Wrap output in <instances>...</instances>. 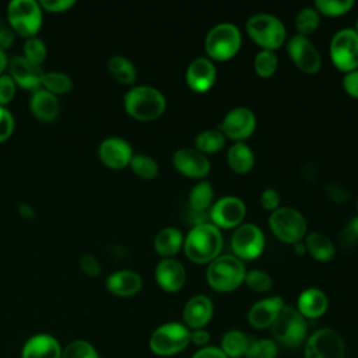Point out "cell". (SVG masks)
<instances>
[{"label":"cell","instance_id":"7a4b0ae2","mask_svg":"<svg viewBox=\"0 0 358 358\" xmlns=\"http://www.w3.org/2000/svg\"><path fill=\"white\" fill-rule=\"evenodd\" d=\"M126 112L137 120H154L159 117L166 106L164 94L150 85H137L129 90L123 98Z\"/></svg>","mask_w":358,"mask_h":358},{"label":"cell","instance_id":"d590c367","mask_svg":"<svg viewBox=\"0 0 358 358\" xmlns=\"http://www.w3.org/2000/svg\"><path fill=\"white\" fill-rule=\"evenodd\" d=\"M277 344L270 338H250L246 358H275L277 357Z\"/></svg>","mask_w":358,"mask_h":358},{"label":"cell","instance_id":"db71d44e","mask_svg":"<svg viewBox=\"0 0 358 358\" xmlns=\"http://www.w3.org/2000/svg\"><path fill=\"white\" fill-rule=\"evenodd\" d=\"M18 213L22 218L25 220H32L35 217V210L31 204H27V203H21L18 204Z\"/></svg>","mask_w":358,"mask_h":358},{"label":"cell","instance_id":"f907efd6","mask_svg":"<svg viewBox=\"0 0 358 358\" xmlns=\"http://www.w3.org/2000/svg\"><path fill=\"white\" fill-rule=\"evenodd\" d=\"M14 42V31L0 20V49L6 50Z\"/></svg>","mask_w":358,"mask_h":358},{"label":"cell","instance_id":"30bf717a","mask_svg":"<svg viewBox=\"0 0 358 358\" xmlns=\"http://www.w3.org/2000/svg\"><path fill=\"white\" fill-rule=\"evenodd\" d=\"M305 358H345L343 337L333 329H319L305 341Z\"/></svg>","mask_w":358,"mask_h":358},{"label":"cell","instance_id":"ac0fdd59","mask_svg":"<svg viewBox=\"0 0 358 358\" xmlns=\"http://www.w3.org/2000/svg\"><path fill=\"white\" fill-rule=\"evenodd\" d=\"M7 66L10 70V77L20 87L31 91L42 87L43 70L41 69V66L29 62L24 56H14Z\"/></svg>","mask_w":358,"mask_h":358},{"label":"cell","instance_id":"277c9868","mask_svg":"<svg viewBox=\"0 0 358 358\" xmlns=\"http://www.w3.org/2000/svg\"><path fill=\"white\" fill-rule=\"evenodd\" d=\"M190 344V330L178 322L158 326L148 341L150 350L159 357H171L183 351Z\"/></svg>","mask_w":358,"mask_h":358},{"label":"cell","instance_id":"4316f807","mask_svg":"<svg viewBox=\"0 0 358 358\" xmlns=\"http://www.w3.org/2000/svg\"><path fill=\"white\" fill-rule=\"evenodd\" d=\"M183 246V235L178 228L168 227L161 229L154 239V249L164 257H171Z\"/></svg>","mask_w":358,"mask_h":358},{"label":"cell","instance_id":"603a6c76","mask_svg":"<svg viewBox=\"0 0 358 358\" xmlns=\"http://www.w3.org/2000/svg\"><path fill=\"white\" fill-rule=\"evenodd\" d=\"M282 306L284 301L281 296H270L266 299H260L250 306L248 312V322L255 329L271 327Z\"/></svg>","mask_w":358,"mask_h":358},{"label":"cell","instance_id":"4fadbf2b","mask_svg":"<svg viewBox=\"0 0 358 358\" xmlns=\"http://www.w3.org/2000/svg\"><path fill=\"white\" fill-rule=\"evenodd\" d=\"M255 113L249 108L236 106L227 112L220 124V131L232 140L242 141L255 131Z\"/></svg>","mask_w":358,"mask_h":358},{"label":"cell","instance_id":"f1b7e54d","mask_svg":"<svg viewBox=\"0 0 358 358\" xmlns=\"http://www.w3.org/2000/svg\"><path fill=\"white\" fill-rule=\"evenodd\" d=\"M305 248L310 256L319 262H327L334 256V245L331 239L322 232H310L306 236Z\"/></svg>","mask_w":358,"mask_h":358},{"label":"cell","instance_id":"8fae6325","mask_svg":"<svg viewBox=\"0 0 358 358\" xmlns=\"http://www.w3.org/2000/svg\"><path fill=\"white\" fill-rule=\"evenodd\" d=\"M330 57L341 71H352L358 67V34L352 28H343L334 34L330 42Z\"/></svg>","mask_w":358,"mask_h":358},{"label":"cell","instance_id":"9f6ffc18","mask_svg":"<svg viewBox=\"0 0 358 358\" xmlns=\"http://www.w3.org/2000/svg\"><path fill=\"white\" fill-rule=\"evenodd\" d=\"M294 249H295V252H296V253H299V255H302V253L306 250L305 245H302V243H299V242H298V243H295V248H294Z\"/></svg>","mask_w":358,"mask_h":358},{"label":"cell","instance_id":"836d02e7","mask_svg":"<svg viewBox=\"0 0 358 358\" xmlns=\"http://www.w3.org/2000/svg\"><path fill=\"white\" fill-rule=\"evenodd\" d=\"M42 88L52 92L53 95L67 94L73 88V81L67 74L62 71H49V73H43Z\"/></svg>","mask_w":358,"mask_h":358},{"label":"cell","instance_id":"9c48e42d","mask_svg":"<svg viewBox=\"0 0 358 358\" xmlns=\"http://www.w3.org/2000/svg\"><path fill=\"white\" fill-rule=\"evenodd\" d=\"M271 232L282 242L298 243L306 234V220L292 207H278L268 217Z\"/></svg>","mask_w":358,"mask_h":358},{"label":"cell","instance_id":"bcb514c9","mask_svg":"<svg viewBox=\"0 0 358 358\" xmlns=\"http://www.w3.org/2000/svg\"><path fill=\"white\" fill-rule=\"evenodd\" d=\"M76 4L74 0H41L39 6L49 13H63Z\"/></svg>","mask_w":358,"mask_h":358},{"label":"cell","instance_id":"ee69618b","mask_svg":"<svg viewBox=\"0 0 358 358\" xmlns=\"http://www.w3.org/2000/svg\"><path fill=\"white\" fill-rule=\"evenodd\" d=\"M15 85L17 84L10 76L7 74L0 76V106H4L13 101L15 95Z\"/></svg>","mask_w":358,"mask_h":358},{"label":"cell","instance_id":"1f68e13d","mask_svg":"<svg viewBox=\"0 0 358 358\" xmlns=\"http://www.w3.org/2000/svg\"><path fill=\"white\" fill-rule=\"evenodd\" d=\"M214 197L213 186L208 180H200L197 182L190 193H189V203L192 210L194 211H204L210 207Z\"/></svg>","mask_w":358,"mask_h":358},{"label":"cell","instance_id":"11a10c76","mask_svg":"<svg viewBox=\"0 0 358 358\" xmlns=\"http://www.w3.org/2000/svg\"><path fill=\"white\" fill-rule=\"evenodd\" d=\"M7 64H8V60H7V56H6V52L4 50H1L0 49V76L3 74V71H4V69L7 67Z\"/></svg>","mask_w":358,"mask_h":358},{"label":"cell","instance_id":"f35d334b","mask_svg":"<svg viewBox=\"0 0 358 358\" xmlns=\"http://www.w3.org/2000/svg\"><path fill=\"white\" fill-rule=\"evenodd\" d=\"M278 67V57L273 50L262 49L255 57V70L256 73L263 77H271Z\"/></svg>","mask_w":358,"mask_h":358},{"label":"cell","instance_id":"8992f818","mask_svg":"<svg viewBox=\"0 0 358 358\" xmlns=\"http://www.w3.org/2000/svg\"><path fill=\"white\" fill-rule=\"evenodd\" d=\"M241 42L242 36L236 25L231 22H221L208 31L204 39V49L211 59L224 62L236 55L241 48Z\"/></svg>","mask_w":358,"mask_h":358},{"label":"cell","instance_id":"5b68a950","mask_svg":"<svg viewBox=\"0 0 358 358\" xmlns=\"http://www.w3.org/2000/svg\"><path fill=\"white\" fill-rule=\"evenodd\" d=\"M246 31L259 46L273 52L284 43L287 36L284 24L277 17L266 13L249 17L246 21Z\"/></svg>","mask_w":358,"mask_h":358},{"label":"cell","instance_id":"7bdbcfd3","mask_svg":"<svg viewBox=\"0 0 358 358\" xmlns=\"http://www.w3.org/2000/svg\"><path fill=\"white\" fill-rule=\"evenodd\" d=\"M78 266L81 271L90 277H96L101 273V263L99 260L91 255V253H84L78 259Z\"/></svg>","mask_w":358,"mask_h":358},{"label":"cell","instance_id":"ab89813d","mask_svg":"<svg viewBox=\"0 0 358 358\" xmlns=\"http://www.w3.org/2000/svg\"><path fill=\"white\" fill-rule=\"evenodd\" d=\"M315 7L317 13L324 15L337 17L348 13L354 7L352 0H316Z\"/></svg>","mask_w":358,"mask_h":358},{"label":"cell","instance_id":"d4e9b609","mask_svg":"<svg viewBox=\"0 0 358 358\" xmlns=\"http://www.w3.org/2000/svg\"><path fill=\"white\" fill-rule=\"evenodd\" d=\"M29 108L32 115L45 123L53 122L59 112H60V105L57 101V96L53 95L52 92L46 91L45 88H38L32 91L31 99H29Z\"/></svg>","mask_w":358,"mask_h":358},{"label":"cell","instance_id":"74e56055","mask_svg":"<svg viewBox=\"0 0 358 358\" xmlns=\"http://www.w3.org/2000/svg\"><path fill=\"white\" fill-rule=\"evenodd\" d=\"M319 22H320L319 13L316 11V8H312V7L302 8L295 17V27L299 31V35H303V36L316 31V28L319 27Z\"/></svg>","mask_w":358,"mask_h":358},{"label":"cell","instance_id":"d6986e66","mask_svg":"<svg viewBox=\"0 0 358 358\" xmlns=\"http://www.w3.org/2000/svg\"><path fill=\"white\" fill-rule=\"evenodd\" d=\"M155 280L164 291L176 292L186 282L185 267L176 259H162L155 267Z\"/></svg>","mask_w":358,"mask_h":358},{"label":"cell","instance_id":"680465c9","mask_svg":"<svg viewBox=\"0 0 358 358\" xmlns=\"http://www.w3.org/2000/svg\"><path fill=\"white\" fill-rule=\"evenodd\" d=\"M357 208H358V199H357Z\"/></svg>","mask_w":358,"mask_h":358},{"label":"cell","instance_id":"816d5d0a","mask_svg":"<svg viewBox=\"0 0 358 358\" xmlns=\"http://www.w3.org/2000/svg\"><path fill=\"white\" fill-rule=\"evenodd\" d=\"M210 341V333L204 329H197V330H192L190 331V343H193L194 345L199 347H206Z\"/></svg>","mask_w":358,"mask_h":358},{"label":"cell","instance_id":"2e32d148","mask_svg":"<svg viewBox=\"0 0 358 358\" xmlns=\"http://www.w3.org/2000/svg\"><path fill=\"white\" fill-rule=\"evenodd\" d=\"M172 162L178 172L189 178H204L210 172L208 158L196 148H179L173 154Z\"/></svg>","mask_w":358,"mask_h":358},{"label":"cell","instance_id":"52a82bcc","mask_svg":"<svg viewBox=\"0 0 358 358\" xmlns=\"http://www.w3.org/2000/svg\"><path fill=\"white\" fill-rule=\"evenodd\" d=\"M10 28L25 38H32L42 27V7L34 0H13L7 4Z\"/></svg>","mask_w":358,"mask_h":358},{"label":"cell","instance_id":"e575fe53","mask_svg":"<svg viewBox=\"0 0 358 358\" xmlns=\"http://www.w3.org/2000/svg\"><path fill=\"white\" fill-rule=\"evenodd\" d=\"M129 165H130L131 171L141 179L150 180V179H154L158 175L157 162L145 154H134L131 157Z\"/></svg>","mask_w":358,"mask_h":358},{"label":"cell","instance_id":"681fc988","mask_svg":"<svg viewBox=\"0 0 358 358\" xmlns=\"http://www.w3.org/2000/svg\"><path fill=\"white\" fill-rule=\"evenodd\" d=\"M192 358H228L221 348L218 347H213V345H206L203 348H200L199 351H196Z\"/></svg>","mask_w":358,"mask_h":358},{"label":"cell","instance_id":"6da1fadb","mask_svg":"<svg viewBox=\"0 0 358 358\" xmlns=\"http://www.w3.org/2000/svg\"><path fill=\"white\" fill-rule=\"evenodd\" d=\"M222 248V235L213 224H197L185 238L183 249L189 260L203 264L211 263L220 256Z\"/></svg>","mask_w":358,"mask_h":358},{"label":"cell","instance_id":"cb8c5ba5","mask_svg":"<svg viewBox=\"0 0 358 358\" xmlns=\"http://www.w3.org/2000/svg\"><path fill=\"white\" fill-rule=\"evenodd\" d=\"M143 285V280L138 273L133 270H119L108 275L105 281L106 289L116 296L136 295Z\"/></svg>","mask_w":358,"mask_h":358},{"label":"cell","instance_id":"484cf974","mask_svg":"<svg viewBox=\"0 0 358 358\" xmlns=\"http://www.w3.org/2000/svg\"><path fill=\"white\" fill-rule=\"evenodd\" d=\"M327 296L319 288L303 289L296 301V310L305 319L320 317L327 309Z\"/></svg>","mask_w":358,"mask_h":358},{"label":"cell","instance_id":"44dd1931","mask_svg":"<svg viewBox=\"0 0 358 358\" xmlns=\"http://www.w3.org/2000/svg\"><path fill=\"white\" fill-rule=\"evenodd\" d=\"M215 67L207 57L194 59L186 69V83L194 92L208 91L215 81Z\"/></svg>","mask_w":358,"mask_h":358},{"label":"cell","instance_id":"ba28073f","mask_svg":"<svg viewBox=\"0 0 358 358\" xmlns=\"http://www.w3.org/2000/svg\"><path fill=\"white\" fill-rule=\"evenodd\" d=\"M271 333L280 344L285 347H295L305 341L308 323L295 308L284 305L271 324Z\"/></svg>","mask_w":358,"mask_h":358},{"label":"cell","instance_id":"b9f144b4","mask_svg":"<svg viewBox=\"0 0 358 358\" xmlns=\"http://www.w3.org/2000/svg\"><path fill=\"white\" fill-rule=\"evenodd\" d=\"M245 284L256 292H267L273 287L271 277L263 270H250L245 274Z\"/></svg>","mask_w":358,"mask_h":358},{"label":"cell","instance_id":"6f0895ef","mask_svg":"<svg viewBox=\"0 0 358 358\" xmlns=\"http://www.w3.org/2000/svg\"><path fill=\"white\" fill-rule=\"evenodd\" d=\"M357 34H358V20H357V24H355V29H354Z\"/></svg>","mask_w":358,"mask_h":358},{"label":"cell","instance_id":"7c38bea8","mask_svg":"<svg viewBox=\"0 0 358 358\" xmlns=\"http://www.w3.org/2000/svg\"><path fill=\"white\" fill-rule=\"evenodd\" d=\"M231 248L238 259H256L264 249V235L257 225L242 224L231 236Z\"/></svg>","mask_w":358,"mask_h":358},{"label":"cell","instance_id":"4dcf8cb0","mask_svg":"<svg viewBox=\"0 0 358 358\" xmlns=\"http://www.w3.org/2000/svg\"><path fill=\"white\" fill-rule=\"evenodd\" d=\"M108 71L116 81L122 84H133L137 78L134 64L120 55H115L108 60Z\"/></svg>","mask_w":358,"mask_h":358},{"label":"cell","instance_id":"83f0119b","mask_svg":"<svg viewBox=\"0 0 358 358\" xmlns=\"http://www.w3.org/2000/svg\"><path fill=\"white\" fill-rule=\"evenodd\" d=\"M227 161L229 168L236 173H246L255 165V154L245 143L236 141L229 147Z\"/></svg>","mask_w":358,"mask_h":358},{"label":"cell","instance_id":"ffe728a7","mask_svg":"<svg viewBox=\"0 0 358 358\" xmlns=\"http://www.w3.org/2000/svg\"><path fill=\"white\" fill-rule=\"evenodd\" d=\"M214 312L213 302L206 295L192 296L183 306V322L187 329L197 330L204 329V326L211 320Z\"/></svg>","mask_w":358,"mask_h":358},{"label":"cell","instance_id":"e0dca14e","mask_svg":"<svg viewBox=\"0 0 358 358\" xmlns=\"http://www.w3.org/2000/svg\"><path fill=\"white\" fill-rule=\"evenodd\" d=\"M98 157L108 168L122 169L130 164L133 151L126 140L120 137H108L99 144Z\"/></svg>","mask_w":358,"mask_h":358},{"label":"cell","instance_id":"3957f363","mask_svg":"<svg viewBox=\"0 0 358 358\" xmlns=\"http://www.w3.org/2000/svg\"><path fill=\"white\" fill-rule=\"evenodd\" d=\"M245 264L235 255H222L215 257L206 273L208 285L218 292L236 289L245 280Z\"/></svg>","mask_w":358,"mask_h":358},{"label":"cell","instance_id":"f6af8a7d","mask_svg":"<svg viewBox=\"0 0 358 358\" xmlns=\"http://www.w3.org/2000/svg\"><path fill=\"white\" fill-rule=\"evenodd\" d=\"M14 131V116L6 108L0 106V143L6 141Z\"/></svg>","mask_w":358,"mask_h":358},{"label":"cell","instance_id":"60d3db41","mask_svg":"<svg viewBox=\"0 0 358 358\" xmlns=\"http://www.w3.org/2000/svg\"><path fill=\"white\" fill-rule=\"evenodd\" d=\"M46 45L42 39L32 36V38H27L25 43H24V57L28 59L29 62L41 66L42 62L46 59Z\"/></svg>","mask_w":358,"mask_h":358},{"label":"cell","instance_id":"5bb4252c","mask_svg":"<svg viewBox=\"0 0 358 358\" xmlns=\"http://www.w3.org/2000/svg\"><path fill=\"white\" fill-rule=\"evenodd\" d=\"M287 52L299 70L305 73H316L320 69V53L306 36L299 34L291 36L287 42Z\"/></svg>","mask_w":358,"mask_h":358},{"label":"cell","instance_id":"d6a6232c","mask_svg":"<svg viewBox=\"0 0 358 358\" xmlns=\"http://www.w3.org/2000/svg\"><path fill=\"white\" fill-rule=\"evenodd\" d=\"M194 145L203 154L215 152L225 145V136L220 130H203L196 136Z\"/></svg>","mask_w":358,"mask_h":358},{"label":"cell","instance_id":"f546056e","mask_svg":"<svg viewBox=\"0 0 358 358\" xmlns=\"http://www.w3.org/2000/svg\"><path fill=\"white\" fill-rule=\"evenodd\" d=\"M250 338L241 330H229L222 336L221 350L228 358H239L246 354Z\"/></svg>","mask_w":358,"mask_h":358},{"label":"cell","instance_id":"7402d4cb","mask_svg":"<svg viewBox=\"0 0 358 358\" xmlns=\"http://www.w3.org/2000/svg\"><path fill=\"white\" fill-rule=\"evenodd\" d=\"M62 350L56 337L48 333H39L24 343L21 358H60Z\"/></svg>","mask_w":358,"mask_h":358},{"label":"cell","instance_id":"f5cc1de1","mask_svg":"<svg viewBox=\"0 0 358 358\" xmlns=\"http://www.w3.org/2000/svg\"><path fill=\"white\" fill-rule=\"evenodd\" d=\"M344 235H347L350 238V241H352V242L358 241V217H354L348 222V225H347V228L344 231Z\"/></svg>","mask_w":358,"mask_h":358},{"label":"cell","instance_id":"7dc6e473","mask_svg":"<svg viewBox=\"0 0 358 358\" xmlns=\"http://www.w3.org/2000/svg\"><path fill=\"white\" fill-rule=\"evenodd\" d=\"M260 204L270 211H274L278 208L280 206V194L273 187H267L266 190H263L262 196H260Z\"/></svg>","mask_w":358,"mask_h":358},{"label":"cell","instance_id":"8d00e7d4","mask_svg":"<svg viewBox=\"0 0 358 358\" xmlns=\"http://www.w3.org/2000/svg\"><path fill=\"white\" fill-rule=\"evenodd\" d=\"M60 358H101L96 348L85 340H73L62 350Z\"/></svg>","mask_w":358,"mask_h":358},{"label":"cell","instance_id":"9a60e30c","mask_svg":"<svg viewBox=\"0 0 358 358\" xmlns=\"http://www.w3.org/2000/svg\"><path fill=\"white\" fill-rule=\"evenodd\" d=\"M245 213L246 207L241 199L235 196H224L213 204L210 218L213 225H215L218 229H229L241 225Z\"/></svg>","mask_w":358,"mask_h":358},{"label":"cell","instance_id":"c3c4849f","mask_svg":"<svg viewBox=\"0 0 358 358\" xmlns=\"http://www.w3.org/2000/svg\"><path fill=\"white\" fill-rule=\"evenodd\" d=\"M343 87L348 95L358 98V70L348 71L343 78Z\"/></svg>","mask_w":358,"mask_h":358}]
</instances>
